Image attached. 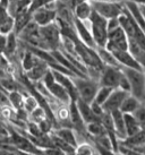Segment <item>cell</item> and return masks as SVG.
<instances>
[{
    "mask_svg": "<svg viewBox=\"0 0 145 155\" xmlns=\"http://www.w3.org/2000/svg\"><path fill=\"white\" fill-rule=\"evenodd\" d=\"M91 33L98 47H106L108 42V19L96 12H92L89 19Z\"/></svg>",
    "mask_w": 145,
    "mask_h": 155,
    "instance_id": "1",
    "label": "cell"
},
{
    "mask_svg": "<svg viewBox=\"0 0 145 155\" xmlns=\"http://www.w3.org/2000/svg\"><path fill=\"white\" fill-rule=\"evenodd\" d=\"M72 82L75 84L76 87L77 94L78 97L85 101L87 103H91L94 101L95 94L98 92L100 84L99 81L93 79V78L89 77V76H74L72 77Z\"/></svg>",
    "mask_w": 145,
    "mask_h": 155,
    "instance_id": "2",
    "label": "cell"
},
{
    "mask_svg": "<svg viewBox=\"0 0 145 155\" xmlns=\"http://www.w3.org/2000/svg\"><path fill=\"white\" fill-rule=\"evenodd\" d=\"M124 74L126 75L129 86H130V94L136 96L137 99L145 102V73L142 69L126 68L121 67Z\"/></svg>",
    "mask_w": 145,
    "mask_h": 155,
    "instance_id": "3",
    "label": "cell"
},
{
    "mask_svg": "<svg viewBox=\"0 0 145 155\" xmlns=\"http://www.w3.org/2000/svg\"><path fill=\"white\" fill-rule=\"evenodd\" d=\"M40 35L42 39V43L44 50L53 51L60 49L61 45V32L57 22L48 24L44 26H40Z\"/></svg>",
    "mask_w": 145,
    "mask_h": 155,
    "instance_id": "4",
    "label": "cell"
},
{
    "mask_svg": "<svg viewBox=\"0 0 145 155\" xmlns=\"http://www.w3.org/2000/svg\"><path fill=\"white\" fill-rule=\"evenodd\" d=\"M94 12L100 14L107 19L119 17L124 12V2L109 0H90Z\"/></svg>",
    "mask_w": 145,
    "mask_h": 155,
    "instance_id": "5",
    "label": "cell"
},
{
    "mask_svg": "<svg viewBox=\"0 0 145 155\" xmlns=\"http://www.w3.org/2000/svg\"><path fill=\"white\" fill-rule=\"evenodd\" d=\"M128 47H129V39L121 26H118L108 32V42L106 48L109 51L128 50Z\"/></svg>",
    "mask_w": 145,
    "mask_h": 155,
    "instance_id": "6",
    "label": "cell"
},
{
    "mask_svg": "<svg viewBox=\"0 0 145 155\" xmlns=\"http://www.w3.org/2000/svg\"><path fill=\"white\" fill-rule=\"evenodd\" d=\"M121 67L116 66H104L101 70L100 77H99V84L101 86H108L112 88H117L119 86V82L123 76Z\"/></svg>",
    "mask_w": 145,
    "mask_h": 155,
    "instance_id": "7",
    "label": "cell"
},
{
    "mask_svg": "<svg viewBox=\"0 0 145 155\" xmlns=\"http://www.w3.org/2000/svg\"><path fill=\"white\" fill-rule=\"evenodd\" d=\"M57 12H56V0L46 7L36 9L32 13V21H34L39 26H44L56 22Z\"/></svg>",
    "mask_w": 145,
    "mask_h": 155,
    "instance_id": "8",
    "label": "cell"
},
{
    "mask_svg": "<svg viewBox=\"0 0 145 155\" xmlns=\"http://www.w3.org/2000/svg\"><path fill=\"white\" fill-rule=\"evenodd\" d=\"M129 94V92L124 91L121 88H113L111 94L109 95V97L107 101L102 104V108L104 112H112L115 110H120V107L124 102V100L126 99V96Z\"/></svg>",
    "mask_w": 145,
    "mask_h": 155,
    "instance_id": "9",
    "label": "cell"
},
{
    "mask_svg": "<svg viewBox=\"0 0 145 155\" xmlns=\"http://www.w3.org/2000/svg\"><path fill=\"white\" fill-rule=\"evenodd\" d=\"M112 54L117 59L120 67L126 68H134V69H142L141 64L136 60V58L129 52V50H112Z\"/></svg>",
    "mask_w": 145,
    "mask_h": 155,
    "instance_id": "10",
    "label": "cell"
},
{
    "mask_svg": "<svg viewBox=\"0 0 145 155\" xmlns=\"http://www.w3.org/2000/svg\"><path fill=\"white\" fill-rule=\"evenodd\" d=\"M74 25H75V30H76L78 39L81 40L84 44H86L87 47L96 49V44L94 42V39H93V36H92V33H91L89 22L84 23V22H82V21H79V19H76V18H75Z\"/></svg>",
    "mask_w": 145,
    "mask_h": 155,
    "instance_id": "11",
    "label": "cell"
},
{
    "mask_svg": "<svg viewBox=\"0 0 145 155\" xmlns=\"http://www.w3.org/2000/svg\"><path fill=\"white\" fill-rule=\"evenodd\" d=\"M50 69L49 65L46 61L40 60L35 66H33L30 70H27L24 73V76L26 77V79H29V82H31L32 84L38 82H41L42 78L44 77V75L47 74V71Z\"/></svg>",
    "mask_w": 145,
    "mask_h": 155,
    "instance_id": "12",
    "label": "cell"
},
{
    "mask_svg": "<svg viewBox=\"0 0 145 155\" xmlns=\"http://www.w3.org/2000/svg\"><path fill=\"white\" fill-rule=\"evenodd\" d=\"M52 135L57 136L58 138L62 139L64 142L68 143L69 145H72L76 148L78 144V137H77L76 131L72 127H65V126H59L52 130Z\"/></svg>",
    "mask_w": 145,
    "mask_h": 155,
    "instance_id": "13",
    "label": "cell"
},
{
    "mask_svg": "<svg viewBox=\"0 0 145 155\" xmlns=\"http://www.w3.org/2000/svg\"><path fill=\"white\" fill-rule=\"evenodd\" d=\"M15 17L9 13L7 7L0 5V33L7 35L14 31Z\"/></svg>",
    "mask_w": 145,
    "mask_h": 155,
    "instance_id": "14",
    "label": "cell"
},
{
    "mask_svg": "<svg viewBox=\"0 0 145 155\" xmlns=\"http://www.w3.org/2000/svg\"><path fill=\"white\" fill-rule=\"evenodd\" d=\"M48 91H49V93L51 94L52 97L56 99L58 102H60V103L69 104V102L72 101L68 91L66 90L60 83L57 82V81H56L52 85H50V86L48 87Z\"/></svg>",
    "mask_w": 145,
    "mask_h": 155,
    "instance_id": "15",
    "label": "cell"
},
{
    "mask_svg": "<svg viewBox=\"0 0 145 155\" xmlns=\"http://www.w3.org/2000/svg\"><path fill=\"white\" fill-rule=\"evenodd\" d=\"M119 144L125 145V146L129 147L130 150H135L137 147L143 146L145 145V129L142 128L140 131H137L136 134H134L132 136H127L126 138H124L123 140H119ZM135 153V152H134ZM136 154V153H135Z\"/></svg>",
    "mask_w": 145,
    "mask_h": 155,
    "instance_id": "16",
    "label": "cell"
},
{
    "mask_svg": "<svg viewBox=\"0 0 145 155\" xmlns=\"http://www.w3.org/2000/svg\"><path fill=\"white\" fill-rule=\"evenodd\" d=\"M111 117H112V121H113V126H115L116 135L119 140H123L124 138L127 137L126 134V128H125V120H124V113L120 110H115V111L110 112Z\"/></svg>",
    "mask_w": 145,
    "mask_h": 155,
    "instance_id": "17",
    "label": "cell"
},
{
    "mask_svg": "<svg viewBox=\"0 0 145 155\" xmlns=\"http://www.w3.org/2000/svg\"><path fill=\"white\" fill-rule=\"evenodd\" d=\"M19 49V39L15 32H10L7 34V42H6V49H5L4 54L8 59H13L17 57V52Z\"/></svg>",
    "mask_w": 145,
    "mask_h": 155,
    "instance_id": "18",
    "label": "cell"
},
{
    "mask_svg": "<svg viewBox=\"0 0 145 155\" xmlns=\"http://www.w3.org/2000/svg\"><path fill=\"white\" fill-rule=\"evenodd\" d=\"M124 4L126 6V8L128 9V12L133 16L134 21L136 22L137 25L140 26L141 30L145 33V16L142 13L141 8H140V5L135 2V1H126Z\"/></svg>",
    "mask_w": 145,
    "mask_h": 155,
    "instance_id": "19",
    "label": "cell"
},
{
    "mask_svg": "<svg viewBox=\"0 0 145 155\" xmlns=\"http://www.w3.org/2000/svg\"><path fill=\"white\" fill-rule=\"evenodd\" d=\"M74 16L76 19H79L82 22H89L90 19V16L92 12H93V8H92V5H91L90 0H86V1H83L81 4L76 5L74 7Z\"/></svg>",
    "mask_w": 145,
    "mask_h": 155,
    "instance_id": "20",
    "label": "cell"
},
{
    "mask_svg": "<svg viewBox=\"0 0 145 155\" xmlns=\"http://www.w3.org/2000/svg\"><path fill=\"white\" fill-rule=\"evenodd\" d=\"M76 104L77 108L79 110V113H81L82 118L85 124H89V122H93V121H100V118L98 116H95V113L92 111L91 109V104L83 101L82 99L76 100Z\"/></svg>",
    "mask_w": 145,
    "mask_h": 155,
    "instance_id": "21",
    "label": "cell"
},
{
    "mask_svg": "<svg viewBox=\"0 0 145 155\" xmlns=\"http://www.w3.org/2000/svg\"><path fill=\"white\" fill-rule=\"evenodd\" d=\"M14 17H15L14 32H15L16 34H18V33L32 21V13L30 12V9L26 8V9L21 10V12H18Z\"/></svg>",
    "mask_w": 145,
    "mask_h": 155,
    "instance_id": "22",
    "label": "cell"
},
{
    "mask_svg": "<svg viewBox=\"0 0 145 155\" xmlns=\"http://www.w3.org/2000/svg\"><path fill=\"white\" fill-rule=\"evenodd\" d=\"M27 91H13L9 92L8 97H9V103L13 107L14 110H23L24 109V94Z\"/></svg>",
    "mask_w": 145,
    "mask_h": 155,
    "instance_id": "23",
    "label": "cell"
},
{
    "mask_svg": "<svg viewBox=\"0 0 145 155\" xmlns=\"http://www.w3.org/2000/svg\"><path fill=\"white\" fill-rule=\"evenodd\" d=\"M96 51H98L99 57H100V59H101V61L103 62L104 66H116V67H120L117 59H116L115 56L112 54V52L109 51L106 47H98L96 48Z\"/></svg>",
    "mask_w": 145,
    "mask_h": 155,
    "instance_id": "24",
    "label": "cell"
},
{
    "mask_svg": "<svg viewBox=\"0 0 145 155\" xmlns=\"http://www.w3.org/2000/svg\"><path fill=\"white\" fill-rule=\"evenodd\" d=\"M141 103H142V101H140L136 96H134L133 94L129 93V94L126 96V99L124 100L123 104H121L120 111L123 112V113H133V112L140 107Z\"/></svg>",
    "mask_w": 145,
    "mask_h": 155,
    "instance_id": "25",
    "label": "cell"
},
{
    "mask_svg": "<svg viewBox=\"0 0 145 155\" xmlns=\"http://www.w3.org/2000/svg\"><path fill=\"white\" fill-rule=\"evenodd\" d=\"M124 120L127 136H132L142 129L141 125L138 124V121L135 119V117L132 113H124Z\"/></svg>",
    "mask_w": 145,
    "mask_h": 155,
    "instance_id": "26",
    "label": "cell"
},
{
    "mask_svg": "<svg viewBox=\"0 0 145 155\" xmlns=\"http://www.w3.org/2000/svg\"><path fill=\"white\" fill-rule=\"evenodd\" d=\"M86 133L91 138H95L99 137V136H102V135H106L107 131L104 129L103 125L101 124V121H93V122H89L86 124Z\"/></svg>",
    "mask_w": 145,
    "mask_h": 155,
    "instance_id": "27",
    "label": "cell"
},
{
    "mask_svg": "<svg viewBox=\"0 0 145 155\" xmlns=\"http://www.w3.org/2000/svg\"><path fill=\"white\" fill-rule=\"evenodd\" d=\"M46 118H49L48 117V113L46 111V109L43 108L42 105H38L34 110H32L31 112H29L27 114V121L29 122H33V124H36L39 125L42 120H44Z\"/></svg>",
    "mask_w": 145,
    "mask_h": 155,
    "instance_id": "28",
    "label": "cell"
},
{
    "mask_svg": "<svg viewBox=\"0 0 145 155\" xmlns=\"http://www.w3.org/2000/svg\"><path fill=\"white\" fill-rule=\"evenodd\" d=\"M75 154H85V155H92L98 154V151L94 146L92 142H87V140H82L77 144L76 148H75Z\"/></svg>",
    "mask_w": 145,
    "mask_h": 155,
    "instance_id": "29",
    "label": "cell"
},
{
    "mask_svg": "<svg viewBox=\"0 0 145 155\" xmlns=\"http://www.w3.org/2000/svg\"><path fill=\"white\" fill-rule=\"evenodd\" d=\"M38 105H40V103H39L36 96L33 93H31V92L27 91L25 94H24V110L29 114V112L34 110Z\"/></svg>",
    "mask_w": 145,
    "mask_h": 155,
    "instance_id": "30",
    "label": "cell"
},
{
    "mask_svg": "<svg viewBox=\"0 0 145 155\" xmlns=\"http://www.w3.org/2000/svg\"><path fill=\"white\" fill-rule=\"evenodd\" d=\"M112 87H108V86H101L99 87L98 92H96V94H95V97H94V101L96 102V103L101 104L102 105L107 99L109 97V95L111 94V92H112Z\"/></svg>",
    "mask_w": 145,
    "mask_h": 155,
    "instance_id": "31",
    "label": "cell"
},
{
    "mask_svg": "<svg viewBox=\"0 0 145 155\" xmlns=\"http://www.w3.org/2000/svg\"><path fill=\"white\" fill-rule=\"evenodd\" d=\"M135 117V119L138 121V124L141 125L143 129H145V102H142L140 107L132 113Z\"/></svg>",
    "mask_w": 145,
    "mask_h": 155,
    "instance_id": "32",
    "label": "cell"
},
{
    "mask_svg": "<svg viewBox=\"0 0 145 155\" xmlns=\"http://www.w3.org/2000/svg\"><path fill=\"white\" fill-rule=\"evenodd\" d=\"M53 1H55V0H32L29 9H30L31 13H33V12L36 10V9L41 8V7H46L47 5L51 4V2H53Z\"/></svg>",
    "mask_w": 145,
    "mask_h": 155,
    "instance_id": "33",
    "label": "cell"
},
{
    "mask_svg": "<svg viewBox=\"0 0 145 155\" xmlns=\"http://www.w3.org/2000/svg\"><path fill=\"white\" fill-rule=\"evenodd\" d=\"M7 105H10V103H9L8 93L5 90H2V88H0V108L7 107Z\"/></svg>",
    "mask_w": 145,
    "mask_h": 155,
    "instance_id": "34",
    "label": "cell"
},
{
    "mask_svg": "<svg viewBox=\"0 0 145 155\" xmlns=\"http://www.w3.org/2000/svg\"><path fill=\"white\" fill-rule=\"evenodd\" d=\"M90 104H91V109H92V111L95 113V116H98L99 118H101V116L104 113V110H103L102 105H101V104H99V103H96L95 101L91 102Z\"/></svg>",
    "mask_w": 145,
    "mask_h": 155,
    "instance_id": "35",
    "label": "cell"
},
{
    "mask_svg": "<svg viewBox=\"0 0 145 155\" xmlns=\"http://www.w3.org/2000/svg\"><path fill=\"white\" fill-rule=\"evenodd\" d=\"M6 42H7V35L0 33V54H4L6 49Z\"/></svg>",
    "mask_w": 145,
    "mask_h": 155,
    "instance_id": "36",
    "label": "cell"
},
{
    "mask_svg": "<svg viewBox=\"0 0 145 155\" xmlns=\"http://www.w3.org/2000/svg\"><path fill=\"white\" fill-rule=\"evenodd\" d=\"M0 133L9 135L8 134V127H7V122L4 121V120H0Z\"/></svg>",
    "mask_w": 145,
    "mask_h": 155,
    "instance_id": "37",
    "label": "cell"
},
{
    "mask_svg": "<svg viewBox=\"0 0 145 155\" xmlns=\"http://www.w3.org/2000/svg\"><path fill=\"white\" fill-rule=\"evenodd\" d=\"M4 143H10V137L7 134L0 133V144H4Z\"/></svg>",
    "mask_w": 145,
    "mask_h": 155,
    "instance_id": "38",
    "label": "cell"
},
{
    "mask_svg": "<svg viewBox=\"0 0 145 155\" xmlns=\"http://www.w3.org/2000/svg\"><path fill=\"white\" fill-rule=\"evenodd\" d=\"M67 1H68V4L70 5V7L74 9V7H75L76 5L81 4V2H83V1H86V0H67Z\"/></svg>",
    "mask_w": 145,
    "mask_h": 155,
    "instance_id": "39",
    "label": "cell"
},
{
    "mask_svg": "<svg viewBox=\"0 0 145 155\" xmlns=\"http://www.w3.org/2000/svg\"><path fill=\"white\" fill-rule=\"evenodd\" d=\"M0 120H4V119H2V116H1V108H0Z\"/></svg>",
    "mask_w": 145,
    "mask_h": 155,
    "instance_id": "40",
    "label": "cell"
}]
</instances>
